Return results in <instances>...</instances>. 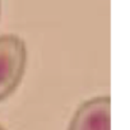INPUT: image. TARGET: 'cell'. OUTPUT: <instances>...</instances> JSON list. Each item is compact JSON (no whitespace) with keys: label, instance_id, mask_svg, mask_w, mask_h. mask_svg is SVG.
Segmentation results:
<instances>
[{"label":"cell","instance_id":"277c9868","mask_svg":"<svg viewBox=\"0 0 130 130\" xmlns=\"http://www.w3.org/2000/svg\"><path fill=\"white\" fill-rule=\"evenodd\" d=\"M0 15H2V0H0Z\"/></svg>","mask_w":130,"mask_h":130},{"label":"cell","instance_id":"3957f363","mask_svg":"<svg viewBox=\"0 0 130 130\" xmlns=\"http://www.w3.org/2000/svg\"><path fill=\"white\" fill-rule=\"evenodd\" d=\"M0 130H8V129H7V127H4L2 124H0Z\"/></svg>","mask_w":130,"mask_h":130},{"label":"cell","instance_id":"6da1fadb","mask_svg":"<svg viewBox=\"0 0 130 130\" xmlns=\"http://www.w3.org/2000/svg\"><path fill=\"white\" fill-rule=\"evenodd\" d=\"M27 60V45L21 36L0 35V102L12 96L22 83Z\"/></svg>","mask_w":130,"mask_h":130},{"label":"cell","instance_id":"7a4b0ae2","mask_svg":"<svg viewBox=\"0 0 130 130\" xmlns=\"http://www.w3.org/2000/svg\"><path fill=\"white\" fill-rule=\"evenodd\" d=\"M68 130H111L110 96H97L84 101L72 116Z\"/></svg>","mask_w":130,"mask_h":130}]
</instances>
